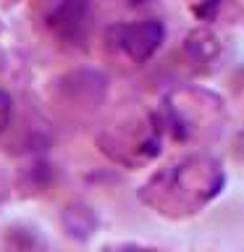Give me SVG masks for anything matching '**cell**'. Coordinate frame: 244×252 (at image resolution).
<instances>
[{
    "mask_svg": "<svg viewBox=\"0 0 244 252\" xmlns=\"http://www.w3.org/2000/svg\"><path fill=\"white\" fill-rule=\"evenodd\" d=\"M160 179H165V189H179L181 194L194 197V205H205L213 200L223 187V173L210 158H189Z\"/></svg>",
    "mask_w": 244,
    "mask_h": 252,
    "instance_id": "1",
    "label": "cell"
},
{
    "mask_svg": "<svg viewBox=\"0 0 244 252\" xmlns=\"http://www.w3.org/2000/svg\"><path fill=\"white\" fill-rule=\"evenodd\" d=\"M165 29L160 21H139V24H118L110 29V42L131 61L145 63L152 58L155 50L163 45Z\"/></svg>",
    "mask_w": 244,
    "mask_h": 252,
    "instance_id": "2",
    "label": "cell"
},
{
    "mask_svg": "<svg viewBox=\"0 0 244 252\" xmlns=\"http://www.w3.org/2000/svg\"><path fill=\"white\" fill-rule=\"evenodd\" d=\"M87 8H90L87 0H61L47 21H50V27L58 32L61 37L74 39V37L82 34V29H84Z\"/></svg>",
    "mask_w": 244,
    "mask_h": 252,
    "instance_id": "3",
    "label": "cell"
},
{
    "mask_svg": "<svg viewBox=\"0 0 244 252\" xmlns=\"http://www.w3.org/2000/svg\"><path fill=\"white\" fill-rule=\"evenodd\" d=\"M218 37L213 32H205V29H197L186 37V50L200 61H213L218 55Z\"/></svg>",
    "mask_w": 244,
    "mask_h": 252,
    "instance_id": "4",
    "label": "cell"
},
{
    "mask_svg": "<svg viewBox=\"0 0 244 252\" xmlns=\"http://www.w3.org/2000/svg\"><path fill=\"white\" fill-rule=\"evenodd\" d=\"M11 116H13V100L5 90H0V131L11 124Z\"/></svg>",
    "mask_w": 244,
    "mask_h": 252,
    "instance_id": "5",
    "label": "cell"
}]
</instances>
